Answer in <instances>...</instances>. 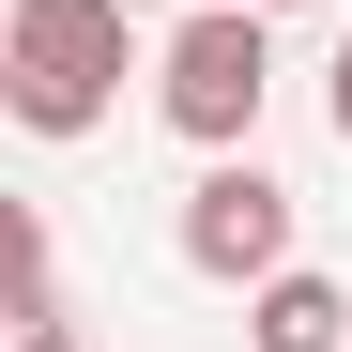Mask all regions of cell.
<instances>
[{"mask_svg":"<svg viewBox=\"0 0 352 352\" xmlns=\"http://www.w3.org/2000/svg\"><path fill=\"white\" fill-rule=\"evenodd\" d=\"M184 261L214 276V291H261V276H291V184L261 153H214L199 184H184Z\"/></svg>","mask_w":352,"mask_h":352,"instance_id":"cell-3","label":"cell"},{"mask_svg":"<svg viewBox=\"0 0 352 352\" xmlns=\"http://www.w3.org/2000/svg\"><path fill=\"white\" fill-rule=\"evenodd\" d=\"M322 107H337V138H352V46H337V77H322Z\"/></svg>","mask_w":352,"mask_h":352,"instance_id":"cell-5","label":"cell"},{"mask_svg":"<svg viewBox=\"0 0 352 352\" xmlns=\"http://www.w3.org/2000/svg\"><path fill=\"white\" fill-rule=\"evenodd\" d=\"M138 77V16L123 0H16L0 16V107L31 138H92Z\"/></svg>","mask_w":352,"mask_h":352,"instance_id":"cell-1","label":"cell"},{"mask_svg":"<svg viewBox=\"0 0 352 352\" xmlns=\"http://www.w3.org/2000/svg\"><path fill=\"white\" fill-rule=\"evenodd\" d=\"M261 16H291V0H261Z\"/></svg>","mask_w":352,"mask_h":352,"instance_id":"cell-6","label":"cell"},{"mask_svg":"<svg viewBox=\"0 0 352 352\" xmlns=\"http://www.w3.org/2000/svg\"><path fill=\"white\" fill-rule=\"evenodd\" d=\"M245 337H261V352H337V337H352V291L291 261V276H261V291H245Z\"/></svg>","mask_w":352,"mask_h":352,"instance_id":"cell-4","label":"cell"},{"mask_svg":"<svg viewBox=\"0 0 352 352\" xmlns=\"http://www.w3.org/2000/svg\"><path fill=\"white\" fill-rule=\"evenodd\" d=\"M261 92H276L261 0H199V16L153 46V107H168V138H199V153H245L261 138Z\"/></svg>","mask_w":352,"mask_h":352,"instance_id":"cell-2","label":"cell"}]
</instances>
